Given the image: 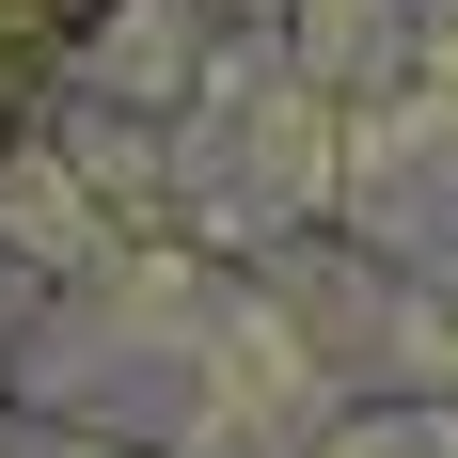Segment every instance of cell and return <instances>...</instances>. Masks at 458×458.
<instances>
[{
    "mask_svg": "<svg viewBox=\"0 0 458 458\" xmlns=\"http://www.w3.org/2000/svg\"><path fill=\"white\" fill-rule=\"evenodd\" d=\"M0 458H458V0H158L0 206Z\"/></svg>",
    "mask_w": 458,
    "mask_h": 458,
    "instance_id": "obj_1",
    "label": "cell"
}]
</instances>
